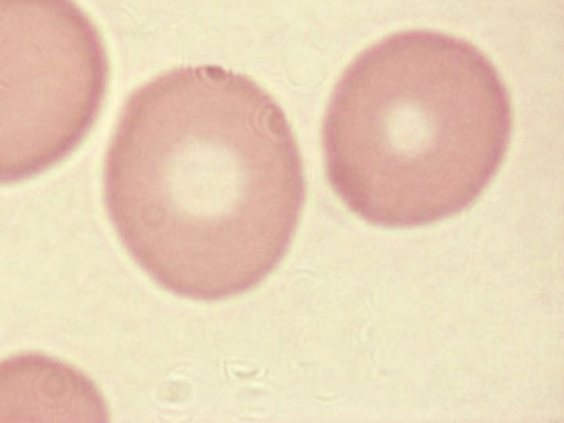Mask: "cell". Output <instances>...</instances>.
I'll use <instances>...</instances> for the list:
<instances>
[{"label":"cell","instance_id":"1","mask_svg":"<svg viewBox=\"0 0 564 423\" xmlns=\"http://www.w3.org/2000/svg\"><path fill=\"white\" fill-rule=\"evenodd\" d=\"M126 250L165 291L223 302L278 269L306 176L276 99L223 66H181L129 96L104 162Z\"/></svg>","mask_w":564,"mask_h":423},{"label":"cell","instance_id":"4","mask_svg":"<svg viewBox=\"0 0 564 423\" xmlns=\"http://www.w3.org/2000/svg\"><path fill=\"white\" fill-rule=\"evenodd\" d=\"M0 421H109L90 378L43 355L0 362Z\"/></svg>","mask_w":564,"mask_h":423},{"label":"cell","instance_id":"3","mask_svg":"<svg viewBox=\"0 0 564 423\" xmlns=\"http://www.w3.org/2000/svg\"><path fill=\"white\" fill-rule=\"evenodd\" d=\"M109 82L101 32L76 0H0V185L79 150Z\"/></svg>","mask_w":564,"mask_h":423},{"label":"cell","instance_id":"2","mask_svg":"<svg viewBox=\"0 0 564 423\" xmlns=\"http://www.w3.org/2000/svg\"><path fill=\"white\" fill-rule=\"evenodd\" d=\"M511 135L513 104L488 55L423 29L386 36L348 65L322 131L334 193L364 221L391 229L474 206Z\"/></svg>","mask_w":564,"mask_h":423}]
</instances>
